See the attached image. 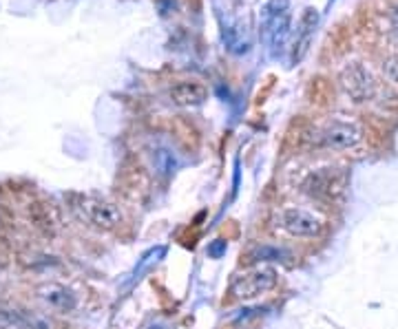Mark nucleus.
<instances>
[{
    "mask_svg": "<svg viewBox=\"0 0 398 329\" xmlns=\"http://www.w3.org/2000/svg\"><path fill=\"white\" fill-rule=\"evenodd\" d=\"M290 29V5L288 0H270L261 12V32L272 49L281 47Z\"/></svg>",
    "mask_w": 398,
    "mask_h": 329,
    "instance_id": "1",
    "label": "nucleus"
},
{
    "mask_svg": "<svg viewBox=\"0 0 398 329\" xmlns=\"http://www.w3.org/2000/svg\"><path fill=\"white\" fill-rule=\"evenodd\" d=\"M277 285V272L270 267H259V270H250L246 274L235 276L231 283V294L239 301H253V298L264 296L270 292Z\"/></svg>",
    "mask_w": 398,
    "mask_h": 329,
    "instance_id": "2",
    "label": "nucleus"
},
{
    "mask_svg": "<svg viewBox=\"0 0 398 329\" xmlns=\"http://www.w3.org/2000/svg\"><path fill=\"white\" fill-rule=\"evenodd\" d=\"M75 208L82 215V219H86L89 223L100 228V230H113L122 221V212L117 210V206L97 197H82Z\"/></svg>",
    "mask_w": 398,
    "mask_h": 329,
    "instance_id": "3",
    "label": "nucleus"
},
{
    "mask_svg": "<svg viewBox=\"0 0 398 329\" xmlns=\"http://www.w3.org/2000/svg\"><path fill=\"white\" fill-rule=\"evenodd\" d=\"M279 226L292 236H316L323 230V221L301 208H285L279 212Z\"/></svg>",
    "mask_w": 398,
    "mask_h": 329,
    "instance_id": "4",
    "label": "nucleus"
},
{
    "mask_svg": "<svg viewBox=\"0 0 398 329\" xmlns=\"http://www.w3.org/2000/svg\"><path fill=\"white\" fill-rule=\"evenodd\" d=\"M318 142L327 148H336V151H343V148H354L361 142V128L354 122H330L321 133H318Z\"/></svg>",
    "mask_w": 398,
    "mask_h": 329,
    "instance_id": "5",
    "label": "nucleus"
},
{
    "mask_svg": "<svg viewBox=\"0 0 398 329\" xmlns=\"http://www.w3.org/2000/svg\"><path fill=\"white\" fill-rule=\"evenodd\" d=\"M343 88L354 102L361 104V102H367V99L374 97L376 84H374V77L370 75V71H367L365 66L352 64V66H347L345 73H343Z\"/></svg>",
    "mask_w": 398,
    "mask_h": 329,
    "instance_id": "6",
    "label": "nucleus"
},
{
    "mask_svg": "<svg viewBox=\"0 0 398 329\" xmlns=\"http://www.w3.org/2000/svg\"><path fill=\"white\" fill-rule=\"evenodd\" d=\"M38 298L60 314H71L78 307V294L60 283H45L38 287Z\"/></svg>",
    "mask_w": 398,
    "mask_h": 329,
    "instance_id": "7",
    "label": "nucleus"
},
{
    "mask_svg": "<svg viewBox=\"0 0 398 329\" xmlns=\"http://www.w3.org/2000/svg\"><path fill=\"white\" fill-rule=\"evenodd\" d=\"M343 184L336 179V173L332 168H323V171H314L312 175L305 177L303 182V193L310 197H334L336 193H341Z\"/></svg>",
    "mask_w": 398,
    "mask_h": 329,
    "instance_id": "8",
    "label": "nucleus"
},
{
    "mask_svg": "<svg viewBox=\"0 0 398 329\" xmlns=\"http://www.w3.org/2000/svg\"><path fill=\"white\" fill-rule=\"evenodd\" d=\"M29 217H32V223L43 234H54L56 228L60 226V215L51 204H34L29 208Z\"/></svg>",
    "mask_w": 398,
    "mask_h": 329,
    "instance_id": "9",
    "label": "nucleus"
},
{
    "mask_svg": "<svg viewBox=\"0 0 398 329\" xmlns=\"http://www.w3.org/2000/svg\"><path fill=\"white\" fill-rule=\"evenodd\" d=\"M171 97L179 106H195L206 99V88L197 82H179L171 88Z\"/></svg>",
    "mask_w": 398,
    "mask_h": 329,
    "instance_id": "10",
    "label": "nucleus"
},
{
    "mask_svg": "<svg viewBox=\"0 0 398 329\" xmlns=\"http://www.w3.org/2000/svg\"><path fill=\"white\" fill-rule=\"evenodd\" d=\"M285 252L279 250V247H272V245H261V247H255V250L248 254L250 261H281V256Z\"/></svg>",
    "mask_w": 398,
    "mask_h": 329,
    "instance_id": "11",
    "label": "nucleus"
},
{
    "mask_svg": "<svg viewBox=\"0 0 398 329\" xmlns=\"http://www.w3.org/2000/svg\"><path fill=\"white\" fill-rule=\"evenodd\" d=\"M226 252V241H222V239H217V241L211 245V247H208V254H211V256H222Z\"/></svg>",
    "mask_w": 398,
    "mask_h": 329,
    "instance_id": "12",
    "label": "nucleus"
},
{
    "mask_svg": "<svg viewBox=\"0 0 398 329\" xmlns=\"http://www.w3.org/2000/svg\"><path fill=\"white\" fill-rule=\"evenodd\" d=\"M390 36H392L394 42L398 45V16L392 18V23H390Z\"/></svg>",
    "mask_w": 398,
    "mask_h": 329,
    "instance_id": "13",
    "label": "nucleus"
}]
</instances>
